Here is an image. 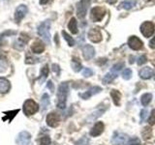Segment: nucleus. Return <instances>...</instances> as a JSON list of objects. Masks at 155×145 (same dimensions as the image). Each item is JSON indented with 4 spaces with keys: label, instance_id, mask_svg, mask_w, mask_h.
Returning a JSON list of instances; mask_svg holds the SVG:
<instances>
[{
    "label": "nucleus",
    "instance_id": "obj_43",
    "mask_svg": "<svg viewBox=\"0 0 155 145\" xmlns=\"http://www.w3.org/2000/svg\"><path fill=\"white\" fill-rule=\"evenodd\" d=\"M15 34H16V32H15V31H6L5 33L2 34L1 37H3V36H5V35H15Z\"/></svg>",
    "mask_w": 155,
    "mask_h": 145
},
{
    "label": "nucleus",
    "instance_id": "obj_17",
    "mask_svg": "<svg viewBox=\"0 0 155 145\" xmlns=\"http://www.w3.org/2000/svg\"><path fill=\"white\" fill-rule=\"evenodd\" d=\"M31 50L33 53L39 54V53H42L45 50V46H44V44L41 43L40 41H36V42H34L33 45L31 46Z\"/></svg>",
    "mask_w": 155,
    "mask_h": 145
},
{
    "label": "nucleus",
    "instance_id": "obj_36",
    "mask_svg": "<svg viewBox=\"0 0 155 145\" xmlns=\"http://www.w3.org/2000/svg\"><path fill=\"white\" fill-rule=\"evenodd\" d=\"M147 114H148L147 109H143L140 111V121H142V122L145 121V119L147 118Z\"/></svg>",
    "mask_w": 155,
    "mask_h": 145
},
{
    "label": "nucleus",
    "instance_id": "obj_10",
    "mask_svg": "<svg viewBox=\"0 0 155 145\" xmlns=\"http://www.w3.org/2000/svg\"><path fill=\"white\" fill-rule=\"evenodd\" d=\"M27 13V7L25 5H19V6L16 9V13H15V19L18 23L21 22V19L25 17Z\"/></svg>",
    "mask_w": 155,
    "mask_h": 145
},
{
    "label": "nucleus",
    "instance_id": "obj_41",
    "mask_svg": "<svg viewBox=\"0 0 155 145\" xmlns=\"http://www.w3.org/2000/svg\"><path fill=\"white\" fill-rule=\"evenodd\" d=\"M149 47L150 48H155V37H153L152 40L149 42Z\"/></svg>",
    "mask_w": 155,
    "mask_h": 145
},
{
    "label": "nucleus",
    "instance_id": "obj_3",
    "mask_svg": "<svg viewBox=\"0 0 155 145\" xmlns=\"http://www.w3.org/2000/svg\"><path fill=\"white\" fill-rule=\"evenodd\" d=\"M91 0H81L77 5V16L80 18H84L86 16L87 10L90 6Z\"/></svg>",
    "mask_w": 155,
    "mask_h": 145
},
{
    "label": "nucleus",
    "instance_id": "obj_37",
    "mask_svg": "<svg viewBox=\"0 0 155 145\" xmlns=\"http://www.w3.org/2000/svg\"><path fill=\"white\" fill-rule=\"evenodd\" d=\"M148 123H149V125H152V126L155 125V109L152 110L151 114H150V117L148 119Z\"/></svg>",
    "mask_w": 155,
    "mask_h": 145
},
{
    "label": "nucleus",
    "instance_id": "obj_11",
    "mask_svg": "<svg viewBox=\"0 0 155 145\" xmlns=\"http://www.w3.org/2000/svg\"><path fill=\"white\" fill-rule=\"evenodd\" d=\"M128 45L129 47L134 50H139L143 47V42L140 40L138 37L136 36H131L128 40Z\"/></svg>",
    "mask_w": 155,
    "mask_h": 145
},
{
    "label": "nucleus",
    "instance_id": "obj_21",
    "mask_svg": "<svg viewBox=\"0 0 155 145\" xmlns=\"http://www.w3.org/2000/svg\"><path fill=\"white\" fill-rule=\"evenodd\" d=\"M18 111H19V109L12 110V111H5V112H4L5 116L2 118V120H3V121L8 120L9 122H11V121L13 120V118L15 117V116H16V115L18 113Z\"/></svg>",
    "mask_w": 155,
    "mask_h": 145
},
{
    "label": "nucleus",
    "instance_id": "obj_15",
    "mask_svg": "<svg viewBox=\"0 0 155 145\" xmlns=\"http://www.w3.org/2000/svg\"><path fill=\"white\" fill-rule=\"evenodd\" d=\"M104 127H105L104 123L97 122L93 126V128L91 129V130H90V135H91V137H98V135H100L102 133H103Z\"/></svg>",
    "mask_w": 155,
    "mask_h": 145
},
{
    "label": "nucleus",
    "instance_id": "obj_13",
    "mask_svg": "<svg viewBox=\"0 0 155 145\" xmlns=\"http://www.w3.org/2000/svg\"><path fill=\"white\" fill-rule=\"evenodd\" d=\"M82 55H84L85 60H90L95 55V50L94 47L90 45H85L82 47Z\"/></svg>",
    "mask_w": 155,
    "mask_h": 145
},
{
    "label": "nucleus",
    "instance_id": "obj_39",
    "mask_svg": "<svg viewBox=\"0 0 155 145\" xmlns=\"http://www.w3.org/2000/svg\"><path fill=\"white\" fill-rule=\"evenodd\" d=\"M147 62V56H144V55H142L140 56L139 59H138V61H137V63H138V65H143V64H144V63Z\"/></svg>",
    "mask_w": 155,
    "mask_h": 145
},
{
    "label": "nucleus",
    "instance_id": "obj_32",
    "mask_svg": "<svg viewBox=\"0 0 155 145\" xmlns=\"http://www.w3.org/2000/svg\"><path fill=\"white\" fill-rule=\"evenodd\" d=\"M123 67H124V62H120V63H117V64L114 65V67L111 68V71L118 72L119 71H121V69H123Z\"/></svg>",
    "mask_w": 155,
    "mask_h": 145
},
{
    "label": "nucleus",
    "instance_id": "obj_7",
    "mask_svg": "<svg viewBox=\"0 0 155 145\" xmlns=\"http://www.w3.org/2000/svg\"><path fill=\"white\" fill-rule=\"evenodd\" d=\"M140 32L144 37H150L154 33V24L150 21H145L140 25Z\"/></svg>",
    "mask_w": 155,
    "mask_h": 145
},
{
    "label": "nucleus",
    "instance_id": "obj_34",
    "mask_svg": "<svg viewBox=\"0 0 155 145\" xmlns=\"http://www.w3.org/2000/svg\"><path fill=\"white\" fill-rule=\"evenodd\" d=\"M76 145H89V139L86 137H84L76 143Z\"/></svg>",
    "mask_w": 155,
    "mask_h": 145
},
{
    "label": "nucleus",
    "instance_id": "obj_45",
    "mask_svg": "<svg viewBox=\"0 0 155 145\" xmlns=\"http://www.w3.org/2000/svg\"><path fill=\"white\" fill-rule=\"evenodd\" d=\"M147 3L149 5H153L155 4V0H147Z\"/></svg>",
    "mask_w": 155,
    "mask_h": 145
},
{
    "label": "nucleus",
    "instance_id": "obj_4",
    "mask_svg": "<svg viewBox=\"0 0 155 145\" xmlns=\"http://www.w3.org/2000/svg\"><path fill=\"white\" fill-rule=\"evenodd\" d=\"M129 137L123 133L115 132L111 138V143L114 145H126L129 143Z\"/></svg>",
    "mask_w": 155,
    "mask_h": 145
},
{
    "label": "nucleus",
    "instance_id": "obj_18",
    "mask_svg": "<svg viewBox=\"0 0 155 145\" xmlns=\"http://www.w3.org/2000/svg\"><path fill=\"white\" fill-rule=\"evenodd\" d=\"M10 88H11V84H10L9 80L4 77H0V93H7Z\"/></svg>",
    "mask_w": 155,
    "mask_h": 145
},
{
    "label": "nucleus",
    "instance_id": "obj_8",
    "mask_svg": "<svg viewBox=\"0 0 155 145\" xmlns=\"http://www.w3.org/2000/svg\"><path fill=\"white\" fill-rule=\"evenodd\" d=\"M31 140V135L28 132H21L18 134L16 142L18 145H29Z\"/></svg>",
    "mask_w": 155,
    "mask_h": 145
},
{
    "label": "nucleus",
    "instance_id": "obj_5",
    "mask_svg": "<svg viewBox=\"0 0 155 145\" xmlns=\"http://www.w3.org/2000/svg\"><path fill=\"white\" fill-rule=\"evenodd\" d=\"M38 109H39V105L33 100H27L23 104V112L27 116H30L34 113H36Z\"/></svg>",
    "mask_w": 155,
    "mask_h": 145
},
{
    "label": "nucleus",
    "instance_id": "obj_2",
    "mask_svg": "<svg viewBox=\"0 0 155 145\" xmlns=\"http://www.w3.org/2000/svg\"><path fill=\"white\" fill-rule=\"evenodd\" d=\"M50 27H51L50 21H44V22H42L40 25L38 26V34H39V36H41L43 40L45 41L46 43H48V44L51 43Z\"/></svg>",
    "mask_w": 155,
    "mask_h": 145
},
{
    "label": "nucleus",
    "instance_id": "obj_19",
    "mask_svg": "<svg viewBox=\"0 0 155 145\" xmlns=\"http://www.w3.org/2000/svg\"><path fill=\"white\" fill-rule=\"evenodd\" d=\"M117 74L118 72H116L114 71H111L109 72L108 74H107L105 76H104V79H103V83L104 84H110V82H113L116 77H117Z\"/></svg>",
    "mask_w": 155,
    "mask_h": 145
},
{
    "label": "nucleus",
    "instance_id": "obj_24",
    "mask_svg": "<svg viewBox=\"0 0 155 145\" xmlns=\"http://www.w3.org/2000/svg\"><path fill=\"white\" fill-rule=\"evenodd\" d=\"M152 100V94L150 93H145L142 96V99H140V102H142V105L143 106H147L149 105V103Z\"/></svg>",
    "mask_w": 155,
    "mask_h": 145
},
{
    "label": "nucleus",
    "instance_id": "obj_23",
    "mask_svg": "<svg viewBox=\"0 0 155 145\" xmlns=\"http://www.w3.org/2000/svg\"><path fill=\"white\" fill-rule=\"evenodd\" d=\"M137 4V0H125L120 4V7L125 10H130L132 9L135 5Z\"/></svg>",
    "mask_w": 155,
    "mask_h": 145
},
{
    "label": "nucleus",
    "instance_id": "obj_28",
    "mask_svg": "<svg viewBox=\"0 0 155 145\" xmlns=\"http://www.w3.org/2000/svg\"><path fill=\"white\" fill-rule=\"evenodd\" d=\"M48 76V66L45 65L41 70V76H42V79H40L41 82H43L44 80H45Z\"/></svg>",
    "mask_w": 155,
    "mask_h": 145
},
{
    "label": "nucleus",
    "instance_id": "obj_16",
    "mask_svg": "<svg viewBox=\"0 0 155 145\" xmlns=\"http://www.w3.org/2000/svg\"><path fill=\"white\" fill-rule=\"evenodd\" d=\"M139 75L143 79H148L153 75V69H152V68H150V67H144L140 71Z\"/></svg>",
    "mask_w": 155,
    "mask_h": 145
},
{
    "label": "nucleus",
    "instance_id": "obj_42",
    "mask_svg": "<svg viewBox=\"0 0 155 145\" xmlns=\"http://www.w3.org/2000/svg\"><path fill=\"white\" fill-rule=\"evenodd\" d=\"M48 88H50L51 89V92H53V90H54V88H53V84H52V82H51V80H50L48 82Z\"/></svg>",
    "mask_w": 155,
    "mask_h": 145
},
{
    "label": "nucleus",
    "instance_id": "obj_44",
    "mask_svg": "<svg viewBox=\"0 0 155 145\" xmlns=\"http://www.w3.org/2000/svg\"><path fill=\"white\" fill-rule=\"evenodd\" d=\"M51 0H40V4L41 5H45V4H48V2H51Z\"/></svg>",
    "mask_w": 155,
    "mask_h": 145
},
{
    "label": "nucleus",
    "instance_id": "obj_38",
    "mask_svg": "<svg viewBox=\"0 0 155 145\" xmlns=\"http://www.w3.org/2000/svg\"><path fill=\"white\" fill-rule=\"evenodd\" d=\"M129 144H130V145H140V142L139 138H137V137H133V138H131V139L129 140Z\"/></svg>",
    "mask_w": 155,
    "mask_h": 145
},
{
    "label": "nucleus",
    "instance_id": "obj_25",
    "mask_svg": "<svg viewBox=\"0 0 155 145\" xmlns=\"http://www.w3.org/2000/svg\"><path fill=\"white\" fill-rule=\"evenodd\" d=\"M72 68L75 72H80L81 70V64L78 58H73L72 59Z\"/></svg>",
    "mask_w": 155,
    "mask_h": 145
},
{
    "label": "nucleus",
    "instance_id": "obj_12",
    "mask_svg": "<svg viewBox=\"0 0 155 145\" xmlns=\"http://www.w3.org/2000/svg\"><path fill=\"white\" fill-rule=\"evenodd\" d=\"M88 39L92 43H99L102 41V34L97 28H92L88 32Z\"/></svg>",
    "mask_w": 155,
    "mask_h": 145
},
{
    "label": "nucleus",
    "instance_id": "obj_6",
    "mask_svg": "<svg viewBox=\"0 0 155 145\" xmlns=\"http://www.w3.org/2000/svg\"><path fill=\"white\" fill-rule=\"evenodd\" d=\"M106 14V9L103 7H95L91 10V18L92 21L97 22L101 21Z\"/></svg>",
    "mask_w": 155,
    "mask_h": 145
},
{
    "label": "nucleus",
    "instance_id": "obj_9",
    "mask_svg": "<svg viewBox=\"0 0 155 145\" xmlns=\"http://www.w3.org/2000/svg\"><path fill=\"white\" fill-rule=\"evenodd\" d=\"M60 122V116L55 112H51L47 116V124L51 128H56Z\"/></svg>",
    "mask_w": 155,
    "mask_h": 145
},
{
    "label": "nucleus",
    "instance_id": "obj_14",
    "mask_svg": "<svg viewBox=\"0 0 155 145\" xmlns=\"http://www.w3.org/2000/svg\"><path fill=\"white\" fill-rule=\"evenodd\" d=\"M102 91V88L99 86H94V87H91V88L89 90H87L86 92H84V93H82L81 94L80 96L84 100H87V99H89L90 97L92 96H94L96 94H98L100 93V92Z\"/></svg>",
    "mask_w": 155,
    "mask_h": 145
},
{
    "label": "nucleus",
    "instance_id": "obj_27",
    "mask_svg": "<svg viewBox=\"0 0 155 145\" xmlns=\"http://www.w3.org/2000/svg\"><path fill=\"white\" fill-rule=\"evenodd\" d=\"M62 36L64 37V39L66 40V42L68 43V45H69L70 47H73L75 45V41H74V39H73L69 34H67L65 31H62Z\"/></svg>",
    "mask_w": 155,
    "mask_h": 145
},
{
    "label": "nucleus",
    "instance_id": "obj_35",
    "mask_svg": "<svg viewBox=\"0 0 155 145\" xmlns=\"http://www.w3.org/2000/svg\"><path fill=\"white\" fill-rule=\"evenodd\" d=\"M51 142V138L48 137H44L40 139V145H50Z\"/></svg>",
    "mask_w": 155,
    "mask_h": 145
},
{
    "label": "nucleus",
    "instance_id": "obj_31",
    "mask_svg": "<svg viewBox=\"0 0 155 145\" xmlns=\"http://www.w3.org/2000/svg\"><path fill=\"white\" fill-rule=\"evenodd\" d=\"M122 77L126 80H129L132 77V70L130 69H125L122 72Z\"/></svg>",
    "mask_w": 155,
    "mask_h": 145
},
{
    "label": "nucleus",
    "instance_id": "obj_1",
    "mask_svg": "<svg viewBox=\"0 0 155 145\" xmlns=\"http://www.w3.org/2000/svg\"><path fill=\"white\" fill-rule=\"evenodd\" d=\"M68 92H69V85L67 82H62V83L58 87L57 91V106L59 108L63 109L66 106V100L68 96Z\"/></svg>",
    "mask_w": 155,
    "mask_h": 145
},
{
    "label": "nucleus",
    "instance_id": "obj_30",
    "mask_svg": "<svg viewBox=\"0 0 155 145\" xmlns=\"http://www.w3.org/2000/svg\"><path fill=\"white\" fill-rule=\"evenodd\" d=\"M151 135H152V130H150L149 127H147V128L143 129V138L149 139L150 137H151Z\"/></svg>",
    "mask_w": 155,
    "mask_h": 145
},
{
    "label": "nucleus",
    "instance_id": "obj_22",
    "mask_svg": "<svg viewBox=\"0 0 155 145\" xmlns=\"http://www.w3.org/2000/svg\"><path fill=\"white\" fill-rule=\"evenodd\" d=\"M68 28L72 32V34H77L78 33V22L75 18H72L68 24Z\"/></svg>",
    "mask_w": 155,
    "mask_h": 145
},
{
    "label": "nucleus",
    "instance_id": "obj_20",
    "mask_svg": "<svg viewBox=\"0 0 155 145\" xmlns=\"http://www.w3.org/2000/svg\"><path fill=\"white\" fill-rule=\"evenodd\" d=\"M110 96L111 99H113L114 104L116 106L120 105V101H121V93L118 90H111L110 91Z\"/></svg>",
    "mask_w": 155,
    "mask_h": 145
},
{
    "label": "nucleus",
    "instance_id": "obj_40",
    "mask_svg": "<svg viewBox=\"0 0 155 145\" xmlns=\"http://www.w3.org/2000/svg\"><path fill=\"white\" fill-rule=\"evenodd\" d=\"M52 70L54 72H56L57 75H59V72H60V69H59V66L56 65V64H53L52 65Z\"/></svg>",
    "mask_w": 155,
    "mask_h": 145
},
{
    "label": "nucleus",
    "instance_id": "obj_26",
    "mask_svg": "<svg viewBox=\"0 0 155 145\" xmlns=\"http://www.w3.org/2000/svg\"><path fill=\"white\" fill-rule=\"evenodd\" d=\"M41 105L43 106V110H45L48 106V105H50V97H48V94L43 95L42 99H41Z\"/></svg>",
    "mask_w": 155,
    "mask_h": 145
},
{
    "label": "nucleus",
    "instance_id": "obj_29",
    "mask_svg": "<svg viewBox=\"0 0 155 145\" xmlns=\"http://www.w3.org/2000/svg\"><path fill=\"white\" fill-rule=\"evenodd\" d=\"M8 62L5 58H0V72H3L7 70Z\"/></svg>",
    "mask_w": 155,
    "mask_h": 145
},
{
    "label": "nucleus",
    "instance_id": "obj_33",
    "mask_svg": "<svg viewBox=\"0 0 155 145\" xmlns=\"http://www.w3.org/2000/svg\"><path fill=\"white\" fill-rule=\"evenodd\" d=\"M92 75H93V71L89 69V68H84V69L82 70V76L84 77H89Z\"/></svg>",
    "mask_w": 155,
    "mask_h": 145
}]
</instances>
